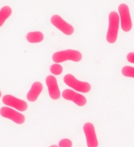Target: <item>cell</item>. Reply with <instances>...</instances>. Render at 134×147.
Segmentation results:
<instances>
[{"mask_svg":"<svg viewBox=\"0 0 134 147\" xmlns=\"http://www.w3.org/2000/svg\"><path fill=\"white\" fill-rule=\"evenodd\" d=\"M119 26H120L119 14L115 11H111L108 17V29L106 36V40L109 44H115L117 40Z\"/></svg>","mask_w":134,"mask_h":147,"instance_id":"cell-1","label":"cell"},{"mask_svg":"<svg viewBox=\"0 0 134 147\" xmlns=\"http://www.w3.org/2000/svg\"><path fill=\"white\" fill-rule=\"evenodd\" d=\"M82 59V54L80 51L74 49H66L62 51H57L52 55V60L55 63H64L66 61H74V62H80Z\"/></svg>","mask_w":134,"mask_h":147,"instance_id":"cell-2","label":"cell"},{"mask_svg":"<svg viewBox=\"0 0 134 147\" xmlns=\"http://www.w3.org/2000/svg\"><path fill=\"white\" fill-rule=\"evenodd\" d=\"M64 83L69 87H70L74 90L80 93H87L90 92L92 89V86L88 82H81V81L77 80L76 78L74 77L71 74H67L64 76L63 78Z\"/></svg>","mask_w":134,"mask_h":147,"instance_id":"cell-3","label":"cell"},{"mask_svg":"<svg viewBox=\"0 0 134 147\" xmlns=\"http://www.w3.org/2000/svg\"><path fill=\"white\" fill-rule=\"evenodd\" d=\"M118 10L121 21V29L125 32H129L133 28V22L131 19L129 8L126 4L121 3L119 5Z\"/></svg>","mask_w":134,"mask_h":147,"instance_id":"cell-4","label":"cell"},{"mask_svg":"<svg viewBox=\"0 0 134 147\" xmlns=\"http://www.w3.org/2000/svg\"><path fill=\"white\" fill-rule=\"evenodd\" d=\"M51 22L54 27H56L58 29H59L61 32H63L66 35L70 36L74 32V26L67 23L62 17L58 14H54L51 17Z\"/></svg>","mask_w":134,"mask_h":147,"instance_id":"cell-5","label":"cell"},{"mask_svg":"<svg viewBox=\"0 0 134 147\" xmlns=\"http://www.w3.org/2000/svg\"><path fill=\"white\" fill-rule=\"evenodd\" d=\"M0 115L3 118L10 119L17 124H22L25 121V115L17 112L14 109H10V107H3L0 109Z\"/></svg>","mask_w":134,"mask_h":147,"instance_id":"cell-6","label":"cell"},{"mask_svg":"<svg viewBox=\"0 0 134 147\" xmlns=\"http://www.w3.org/2000/svg\"><path fill=\"white\" fill-rule=\"evenodd\" d=\"M3 102L7 106L12 107L20 112H25L28 109V104L25 100L17 98L16 96L10 94H7L3 97Z\"/></svg>","mask_w":134,"mask_h":147,"instance_id":"cell-7","label":"cell"},{"mask_svg":"<svg viewBox=\"0 0 134 147\" xmlns=\"http://www.w3.org/2000/svg\"><path fill=\"white\" fill-rule=\"evenodd\" d=\"M84 135L86 138L87 146L88 147H98V139L96 136V129L92 123L88 122L84 124L83 127Z\"/></svg>","mask_w":134,"mask_h":147,"instance_id":"cell-8","label":"cell"},{"mask_svg":"<svg viewBox=\"0 0 134 147\" xmlns=\"http://www.w3.org/2000/svg\"><path fill=\"white\" fill-rule=\"evenodd\" d=\"M62 96L64 99L70 100L79 107H83L87 103V99L85 96H83L82 94L77 93L74 90H69V89L64 90L62 93Z\"/></svg>","mask_w":134,"mask_h":147,"instance_id":"cell-9","label":"cell"},{"mask_svg":"<svg viewBox=\"0 0 134 147\" xmlns=\"http://www.w3.org/2000/svg\"><path fill=\"white\" fill-rule=\"evenodd\" d=\"M46 85L48 86V93L49 96L52 100L59 99L61 96V92L59 90V87L58 85V82L56 78L54 75H48L46 78Z\"/></svg>","mask_w":134,"mask_h":147,"instance_id":"cell-10","label":"cell"},{"mask_svg":"<svg viewBox=\"0 0 134 147\" xmlns=\"http://www.w3.org/2000/svg\"><path fill=\"white\" fill-rule=\"evenodd\" d=\"M43 84L40 82H35L32 84L31 89L27 93V100L30 102H35L43 91Z\"/></svg>","mask_w":134,"mask_h":147,"instance_id":"cell-11","label":"cell"},{"mask_svg":"<svg viewBox=\"0 0 134 147\" xmlns=\"http://www.w3.org/2000/svg\"><path fill=\"white\" fill-rule=\"evenodd\" d=\"M44 36L43 32L40 31H34V32H29L26 35L27 41L31 44H38L44 40Z\"/></svg>","mask_w":134,"mask_h":147,"instance_id":"cell-12","label":"cell"},{"mask_svg":"<svg viewBox=\"0 0 134 147\" xmlns=\"http://www.w3.org/2000/svg\"><path fill=\"white\" fill-rule=\"evenodd\" d=\"M12 14V9L9 6H4L0 10V27L3 26L7 18Z\"/></svg>","mask_w":134,"mask_h":147,"instance_id":"cell-13","label":"cell"},{"mask_svg":"<svg viewBox=\"0 0 134 147\" xmlns=\"http://www.w3.org/2000/svg\"><path fill=\"white\" fill-rule=\"evenodd\" d=\"M121 74L125 77L134 78V67L130 66H125L121 69Z\"/></svg>","mask_w":134,"mask_h":147,"instance_id":"cell-14","label":"cell"},{"mask_svg":"<svg viewBox=\"0 0 134 147\" xmlns=\"http://www.w3.org/2000/svg\"><path fill=\"white\" fill-rule=\"evenodd\" d=\"M50 71L54 75H60L62 73V71H63V67L60 64L54 63L51 66Z\"/></svg>","mask_w":134,"mask_h":147,"instance_id":"cell-15","label":"cell"},{"mask_svg":"<svg viewBox=\"0 0 134 147\" xmlns=\"http://www.w3.org/2000/svg\"><path fill=\"white\" fill-rule=\"evenodd\" d=\"M58 146L59 147H72L73 146V142L69 138H62L60 140L59 143H58Z\"/></svg>","mask_w":134,"mask_h":147,"instance_id":"cell-16","label":"cell"},{"mask_svg":"<svg viewBox=\"0 0 134 147\" xmlns=\"http://www.w3.org/2000/svg\"><path fill=\"white\" fill-rule=\"evenodd\" d=\"M127 60L131 63H134V52H129L126 56Z\"/></svg>","mask_w":134,"mask_h":147,"instance_id":"cell-17","label":"cell"},{"mask_svg":"<svg viewBox=\"0 0 134 147\" xmlns=\"http://www.w3.org/2000/svg\"><path fill=\"white\" fill-rule=\"evenodd\" d=\"M50 147H59L58 146H57V145H52V146H51Z\"/></svg>","mask_w":134,"mask_h":147,"instance_id":"cell-18","label":"cell"},{"mask_svg":"<svg viewBox=\"0 0 134 147\" xmlns=\"http://www.w3.org/2000/svg\"><path fill=\"white\" fill-rule=\"evenodd\" d=\"M1 96H2V93H1V91H0V97H1Z\"/></svg>","mask_w":134,"mask_h":147,"instance_id":"cell-19","label":"cell"}]
</instances>
